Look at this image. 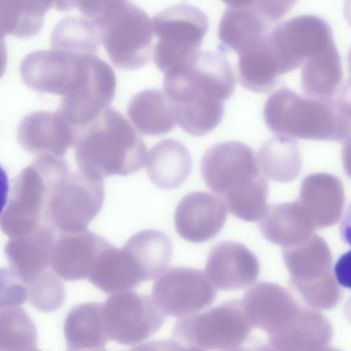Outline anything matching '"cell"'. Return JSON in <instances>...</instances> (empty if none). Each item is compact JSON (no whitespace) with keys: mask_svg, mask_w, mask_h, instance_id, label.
I'll return each instance as SVG.
<instances>
[{"mask_svg":"<svg viewBox=\"0 0 351 351\" xmlns=\"http://www.w3.org/2000/svg\"><path fill=\"white\" fill-rule=\"evenodd\" d=\"M200 169L207 186L234 216L248 222L261 218L269 184L249 146L236 141L216 144L204 153Z\"/></svg>","mask_w":351,"mask_h":351,"instance_id":"1","label":"cell"},{"mask_svg":"<svg viewBox=\"0 0 351 351\" xmlns=\"http://www.w3.org/2000/svg\"><path fill=\"white\" fill-rule=\"evenodd\" d=\"M75 147L80 170L99 180L132 174L147 157L145 144L133 126L110 108L80 132Z\"/></svg>","mask_w":351,"mask_h":351,"instance_id":"2","label":"cell"},{"mask_svg":"<svg viewBox=\"0 0 351 351\" xmlns=\"http://www.w3.org/2000/svg\"><path fill=\"white\" fill-rule=\"evenodd\" d=\"M263 117L272 132L291 138L344 142L350 134V125L335 97H303L287 87L270 95Z\"/></svg>","mask_w":351,"mask_h":351,"instance_id":"3","label":"cell"},{"mask_svg":"<svg viewBox=\"0 0 351 351\" xmlns=\"http://www.w3.org/2000/svg\"><path fill=\"white\" fill-rule=\"evenodd\" d=\"M104 195L101 180L71 171L59 158L48 182L42 221L62 232L85 230L99 213Z\"/></svg>","mask_w":351,"mask_h":351,"instance_id":"4","label":"cell"},{"mask_svg":"<svg viewBox=\"0 0 351 351\" xmlns=\"http://www.w3.org/2000/svg\"><path fill=\"white\" fill-rule=\"evenodd\" d=\"M109 59L117 67H143L152 53L154 29L148 15L130 0H114L94 19Z\"/></svg>","mask_w":351,"mask_h":351,"instance_id":"5","label":"cell"},{"mask_svg":"<svg viewBox=\"0 0 351 351\" xmlns=\"http://www.w3.org/2000/svg\"><path fill=\"white\" fill-rule=\"evenodd\" d=\"M180 319L173 327L172 340L183 349L238 350L254 329L240 299Z\"/></svg>","mask_w":351,"mask_h":351,"instance_id":"6","label":"cell"},{"mask_svg":"<svg viewBox=\"0 0 351 351\" xmlns=\"http://www.w3.org/2000/svg\"><path fill=\"white\" fill-rule=\"evenodd\" d=\"M164 74V91L174 104L224 102L236 86L232 65L221 51H199Z\"/></svg>","mask_w":351,"mask_h":351,"instance_id":"7","label":"cell"},{"mask_svg":"<svg viewBox=\"0 0 351 351\" xmlns=\"http://www.w3.org/2000/svg\"><path fill=\"white\" fill-rule=\"evenodd\" d=\"M152 21L158 38L154 60L164 73L183 64L199 51L208 28L206 15L185 2L161 11Z\"/></svg>","mask_w":351,"mask_h":351,"instance_id":"8","label":"cell"},{"mask_svg":"<svg viewBox=\"0 0 351 351\" xmlns=\"http://www.w3.org/2000/svg\"><path fill=\"white\" fill-rule=\"evenodd\" d=\"M95 54H81L52 48L32 51L23 60L20 74L29 88L68 98L86 86Z\"/></svg>","mask_w":351,"mask_h":351,"instance_id":"9","label":"cell"},{"mask_svg":"<svg viewBox=\"0 0 351 351\" xmlns=\"http://www.w3.org/2000/svg\"><path fill=\"white\" fill-rule=\"evenodd\" d=\"M58 156H37L14 179L0 218L1 229L11 237L25 234L40 222L48 182Z\"/></svg>","mask_w":351,"mask_h":351,"instance_id":"10","label":"cell"},{"mask_svg":"<svg viewBox=\"0 0 351 351\" xmlns=\"http://www.w3.org/2000/svg\"><path fill=\"white\" fill-rule=\"evenodd\" d=\"M265 42L280 75L298 69L335 43L328 23L311 14L277 24L267 33Z\"/></svg>","mask_w":351,"mask_h":351,"instance_id":"11","label":"cell"},{"mask_svg":"<svg viewBox=\"0 0 351 351\" xmlns=\"http://www.w3.org/2000/svg\"><path fill=\"white\" fill-rule=\"evenodd\" d=\"M103 318L110 340L136 346L162 327L165 315L152 297L129 291L112 293L102 304Z\"/></svg>","mask_w":351,"mask_h":351,"instance_id":"12","label":"cell"},{"mask_svg":"<svg viewBox=\"0 0 351 351\" xmlns=\"http://www.w3.org/2000/svg\"><path fill=\"white\" fill-rule=\"evenodd\" d=\"M215 286L202 270L174 267L154 282L152 298L165 315L183 318L210 306L216 298Z\"/></svg>","mask_w":351,"mask_h":351,"instance_id":"13","label":"cell"},{"mask_svg":"<svg viewBox=\"0 0 351 351\" xmlns=\"http://www.w3.org/2000/svg\"><path fill=\"white\" fill-rule=\"evenodd\" d=\"M80 134L58 110L36 111L26 115L17 128L21 147L36 156L64 157L75 145Z\"/></svg>","mask_w":351,"mask_h":351,"instance_id":"14","label":"cell"},{"mask_svg":"<svg viewBox=\"0 0 351 351\" xmlns=\"http://www.w3.org/2000/svg\"><path fill=\"white\" fill-rule=\"evenodd\" d=\"M227 215L226 206L219 197L204 191L192 192L184 196L176 207V230L187 241H208L221 232Z\"/></svg>","mask_w":351,"mask_h":351,"instance_id":"15","label":"cell"},{"mask_svg":"<svg viewBox=\"0 0 351 351\" xmlns=\"http://www.w3.org/2000/svg\"><path fill=\"white\" fill-rule=\"evenodd\" d=\"M259 272L257 257L242 243L219 242L208 254L206 274L220 290L245 289L256 281Z\"/></svg>","mask_w":351,"mask_h":351,"instance_id":"16","label":"cell"},{"mask_svg":"<svg viewBox=\"0 0 351 351\" xmlns=\"http://www.w3.org/2000/svg\"><path fill=\"white\" fill-rule=\"evenodd\" d=\"M55 239V229L45 222L10 237L5 246L10 271L25 284L35 280L51 266Z\"/></svg>","mask_w":351,"mask_h":351,"instance_id":"17","label":"cell"},{"mask_svg":"<svg viewBox=\"0 0 351 351\" xmlns=\"http://www.w3.org/2000/svg\"><path fill=\"white\" fill-rule=\"evenodd\" d=\"M110 245L104 237L89 230L60 232L55 239L51 267L66 280L87 278L98 255Z\"/></svg>","mask_w":351,"mask_h":351,"instance_id":"18","label":"cell"},{"mask_svg":"<svg viewBox=\"0 0 351 351\" xmlns=\"http://www.w3.org/2000/svg\"><path fill=\"white\" fill-rule=\"evenodd\" d=\"M147 175L157 187L171 190L181 186L192 169L188 149L180 142L165 139L149 150L146 160Z\"/></svg>","mask_w":351,"mask_h":351,"instance_id":"19","label":"cell"},{"mask_svg":"<svg viewBox=\"0 0 351 351\" xmlns=\"http://www.w3.org/2000/svg\"><path fill=\"white\" fill-rule=\"evenodd\" d=\"M127 112L136 129L145 135L168 133L177 123L174 104L160 89H147L136 93L130 101Z\"/></svg>","mask_w":351,"mask_h":351,"instance_id":"20","label":"cell"},{"mask_svg":"<svg viewBox=\"0 0 351 351\" xmlns=\"http://www.w3.org/2000/svg\"><path fill=\"white\" fill-rule=\"evenodd\" d=\"M93 285L106 293H115L136 288L143 281L129 252L112 245L95 259L88 278Z\"/></svg>","mask_w":351,"mask_h":351,"instance_id":"21","label":"cell"},{"mask_svg":"<svg viewBox=\"0 0 351 351\" xmlns=\"http://www.w3.org/2000/svg\"><path fill=\"white\" fill-rule=\"evenodd\" d=\"M271 25L256 8H228L218 28L221 51L239 53L254 46L265 37Z\"/></svg>","mask_w":351,"mask_h":351,"instance_id":"22","label":"cell"},{"mask_svg":"<svg viewBox=\"0 0 351 351\" xmlns=\"http://www.w3.org/2000/svg\"><path fill=\"white\" fill-rule=\"evenodd\" d=\"M68 350H101L110 340L102 313V304L86 302L72 308L64 324Z\"/></svg>","mask_w":351,"mask_h":351,"instance_id":"23","label":"cell"},{"mask_svg":"<svg viewBox=\"0 0 351 351\" xmlns=\"http://www.w3.org/2000/svg\"><path fill=\"white\" fill-rule=\"evenodd\" d=\"M123 247L132 257L143 281L158 278L166 271L172 256L169 237L156 230H145L132 236Z\"/></svg>","mask_w":351,"mask_h":351,"instance_id":"24","label":"cell"},{"mask_svg":"<svg viewBox=\"0 0 351 351\" xmlns=\"http://www.w3.org/2000/svg\"><path fill=\"white\" fill-rule=\"evenodd\" d=\"M341 77V58L334 43L304 62L301 83L306 96L330 99L339 91Z\"/></svg>","mask_w":351,"mask_h":351,"instance_id":"25","label":"cell"},{"mask_svg":"<svg viewBox=\"0 0 351 351\" xmlns=\"http://www.w3.org/2000/svg\"><path fill=\"white\" fill-rule=\"evenodd\" d=\"M56 0H0L1 37L30 38L42 29L46 12Z\"/></svg>","mask_w":351,"mask_h":351,"instance_id":"26","label":"cell"},{"mask_svg":"<svg viewBox=\"0 0 351 351\" xmlns=\"http://www.w3.org/2000/svg\"><path fill=\"white\" fill-rule=\"evenodd\" d=\"M238 55V78L243 87L262 93L278 83L280 74L266 46L265 38Z\"/></svg>","mask_w":351,"mask_h":351,"instance_id":"27","label":"cell"},{"mask_svg":"<svg viewBox=\"0 0 351 351\" xmlns=\"http://www.w3.org/2000/svg\"><path fill=\"white\" fill-rule=\"evenodd\" d=\"M257 161L265 176L279 182L293 180L298 173L300 164L295 142L291 138L278 135L261 145Z\"/></svg>","mask_w":351,"mask_h":351,"instance_id":"28","label":"cell"},{"mask_svg":"<svg viewBox=\"0 0 351 351\" xmlns=\"http://www.w3.org/2000/svg\"><path fill=\"white\" fill-rule=\"evenodd\" d=\"M52 48L81 54H95L101 41L96 21L93 19L65 17L51 35Z\"/></svg>","mask_w":351,"mask_h":351,"instance_id":"29","label":"cell"},{"mask_svg":"<svg viewBox=\"0 0 351 351\" xmlns=\"http://www.w3.org/2000/svg\"><path fill=\"white\" fill-rule=\"evenodd\" d=\"M0 307V350H36L37 332L31 317L20 306Z\"/></svg>","mask_w":351,"mask_h":351,"instance_id":"30","label":"cell"},{"mask_svg":"<svg viewBox=\"0 0 351 351\" xmlns=\"http://www.w3.org/2000/svg\"><path fill=\"white\" fill-rule=\"evenodd\" d=\"M26 286L27 300L41 312L55 311L64 304L66 297L64 285L53 269H47Z\"/></svg>","mask_w":351,"mask_h":351,"instance_id":"31","label":"cell"},{"mask_svg":"<svg viewBox=\"0 0 351 351\" xmlns=\"http://www.w3.org/2000/svg\"><path fill=\"white\" fill-rule=\"evenodd\" d=\"M298 0H258L257 10L270 23H274L285 16Z\"/></svg>","mask_w":351,"mask_h":351,"instance_id":"32","label":"cell"},{"mask_svg":"<svg viewBox=\"0 0 351 351\" xmlns=\"http://www.w3.org/2000/svg\"><path fill=\"white\" fill-rule=\"evenodd\" d=\"M333 270L339 285L351 290V249L338 258Z\"/></svg>","mask_w":351,"mask_h":351,"instance_id":"33","label":"cell"},{"mask_svg":"<svg viewBox=\"0 0 351 351\" xmlns=\"http://www.w3.org/2000/svg\"><path fill=\"white\" fill-rule=\"evenodd\" d=\"M114 0H77L80 12L89 19L98 17Z\"/></svg>","mask_w":351,"mask_h":351,"instance_id":"34","label":"cell"},{"mask_svg":"<svg viewBox=\"0 0 351 351\" xmlns=\"http://www.w3.org/2000/svg\"><path fill=\"white\" fill-rule=\"evenodd\" d=\"M339 234L342 241L351 247V203L345 209L340 219Z\"/></svg>","mask_w":351,"mask_h":351,"instance_id":"35","label":"cell"},{"mask_svg":"<svg viewBox=\"0 0 351 351\" xmlns=\"http://www.w3.org/2000/svg\"><path fill=\"white\" fill-rule=\"evenodd\" d=\"M342 158L345 171L351 178V134L343 142Z\"/></svg>","mask_w":351,"mask_h":351,"instance_id":"36","label":"cell"},{"mask_svg":"<svg viewBox=\"0 0 351 351\" xmlns=\"http://www.w3.org/2000/svg\"><path fill=\"white\" fill-rule=\"evenodd\" d=\"M228 8H256L258 0H221Z\"/></svg>","mask_w":351,"mask_h":351,"instance_id":"37","label":"cell"},{"mask_svg":"<svg viewBox=\"0 0 351 351\" xmlns=\"http://www.w3.org/2000/svg\"><path fill=\"white\" fill-rule=\"evenodd\" d=\"M77 7V0H56L54 8L61 12L69 11Z\"/></svg>","mask_w":351,"mask_h":351,"instance_id":"38","label":"cell"},{"mask_svg":"<svg viewBox=\"0 0 351 351\" xmlns=\"http://www.w3.org/2000/svg\"><path fill=\"white\" fill-rule=\"evenodd\" d=\"M343 15L346 22L351 27V0H345Z\"/></svg>","mask_w":351,"mask_h":351,"instance_id":"39","label":"cell"},{"mask_svg":"<svg viewBox=\"0 0 351 351\" xmlns=\"http://www.w3.org/2000/svg\"><path fill=\"white\" fill-rule=\"evenodd\" d=\"M348 63H349V67H350V75H351V48L349 51V53H348ZM350 79H351V76H350Z\"/></svg>","mask_w":351,"mask_h":351,"instance_id":"40","label":"cell"}]
</instances>
